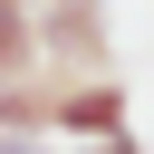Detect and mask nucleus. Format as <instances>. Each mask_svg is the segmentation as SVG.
I'll return each mask as SVG.
<instances>
[{"instance_id":"5","label":"nucleus","mask_w":154,"mask_h":154,"mask_svg":"<svg viewBox=\"0 0 154 154\" xmlns=\"http://www.w3.org/2000/svg\"><path fill=\"white\" fill-rule=\"evenodd\" d=\"M19 10H29V0H19Z\"/></svg>"},{"instance_id":"4","label":"nucleus","mask_w":154,"mask_h":154,"mask_svg":"<svg viewBox=\"0 0 154 154\" xmlns=\"http://www.w3.org/2000/svg\"><path fill=\"white\" fill-rule=\"evenodd\" d=\"M0 154H48V144H29V135H0Z\"/></svg>"},{"instance_id":"3","label":"nucleus","mask_w":154,"mask_h":154,"mask_svg":"<svg viewBox=\"0 0 154 154\" xmlns=\"http://www.w3.org/2000/svg\"><path fill=\"white\" fill-rule=\"evenodd\" d=\"M87 154H144V144H135V125H116V135H96Z\"/></svg>"},{"instance_id":"1","label":"nucleus","mask_w":154,"mask_h":154,"mask_svg":"<svg viewBox=\"0 0 154 154\" xmlns=\"http://www.w3.org/2000/svg\"><path fill=\"white\" fill-rule=\"evenodd\" d=\"M48 125L96 144V135H116V125H125V87H116V77H77V87H48Z\"/></svg>"},{"instance_id":"2","label":"nucleus","mask_w":154,"mask_h":154,"mask_svg":"<svg viewBox=\"0 0 154 154\" xmlns=\"http://www.w3.org/2000/svg\"><path fill=\"white\" fill-rule=\"evenodd\" d=\"M29 67H38V29L19 0H0V77H29Z\"/></svg>"}]
</instances>
